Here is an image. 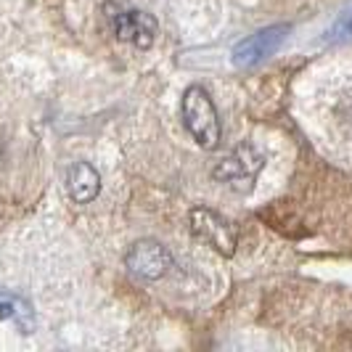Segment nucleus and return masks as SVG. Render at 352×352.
<instances>
[{"label": "nucleus", "instance_id": "20e7f679", "mask_svg": "<svg viewBox=\"0 0 352 352\" xmlns=\"http://www.w3.org/2000/svg\"><path fill=\"white\" fill-rule=\"evenodd\" d=\"M188 226L199 241H204L207 247H212L214 252L230 257L236 252V228L230 226L228 220L220 212L210 210V207H194L188 212Z\"/></svg>", "mask_w": 352, "mask_h": 352}, {"label": "nucleus", "instance_id": "1a4fd4ad", "mask_svg": "<svg viewBox=\"0 0 352 352\" xmlns=\"http://www.w3.org/2000/svg\"><path fill=\"white\" fill-rule=\"evenodd\" d=\"M326 37H329V43H334V45H339V43H352V6H347V8L336 16V21L329 27V32H326Z\"/></svg>", "mask_w": 352, "mask_h": 352}, {"label": "nucleus", "instance_id": "7ed1b4c3", "mask_svg": "<svg viewBox=\"0 0 352 352\" xmlns=\"http://www.w3.org/2000/svg\"><path fill=\"white\" fill-rule=\"evenodd\" d=\"M124 265H127V270H130L135 278L159 281V278H164V276L173 270L175 263H173V252L164 247L162 241L141 239V241H135L133 247L127 249Z\"/></svg>", "mask_w": 352, "mask_h": 352}, {"label": "nucleus", "instance_id": "423d86ee", "mask_svg": "<svg viewBox=\"0 0 352 352\" xmlns=\"http://www.w3.org/2000/svg\"><path fill=\"white\" fill-rule=\"evenodd\" d=\"M114 35L141 51H148L157 43L159 24L157 19L146 11H124L114 19Z\"/></svg>", "mask_w": 352, "mask_h": 352}, {"label": "nucleus", "instance_id": "f257e3e1", "mask_svg": "<svg viewBox=\"0 0 352 352\" xmlns=\"http://www.w3.org/2000/svg\"><path fill=\"white\" fill-rule=\"evenodd\" d=\"M180 117L186 130L191 133L201 148H217L220 146V120H217V109L212 104L210 93L201 88V85H191L183 93V101H180Z\"/></svg>", "mask_w": 352, "mask_h": 352}, {"label": "nucleus", "instance_id": "0eeeda50", "mask_svg": "<svg viewBox=\"0 0 352 352\" xmlns=\"http://www.w3.org/2000/svg\"><path fill=\"white\" fill-rule=\"evenodd\" d=\"M67 194L74 204H90L101 194V175L88 162H74L67 170Z\"/></svg>", "mask_w": 352, "mask_h": 352}, {"label": "nucleus", "instance_id": "f03ea898", "mask_svg": "<svg viewBox=\"0 0 352 352\" xmlns=\"http://www.w3.org/2000/svg\"><path fill=\"white\" fill-rule=\"evenodd\" d=\"M263 154L254 146L241 143L239 148L230 151L228 157H223L217 162V167L212 170V177L217 183L233 188V191H239V194H247V191H252L254 180L263 170Z\"/></svg>", "mask_w": 352, "mask_h": 352}, {"label": "nucleus", "instance_id": "6e6552de", "mask_svg": "<svg viewBox=\"0 0 352 352\" xmlns=\"http://www.w3.org/2000/svg\"><path fill=\"white\" fill-rule=\"evenodd\" d=\"M0 320H8L11 326H16L21 334H32L35 331V307L27 297H21L19 292L11 289H0Z\"/></svg>", "mask_w": 352, "mask_h": 352}, {"label": "nucleus", "instance_id": "39448f33", "mask_svg": "<svg viewBox=\"0 0 352 352\" xmlns=\"http://www.w3.org/2000/svg\"><path fill=\"white\" fill-rule=\"evenodd\" d=\"M289 24H273V27H265V30H257L254 35L244 37L236 48H233V64L239 69H252L257 64H263L267 56L281 48V43L289 35Z\"/></svg>", "mask_w": 352, "mask_h": 352}]
</instances>
